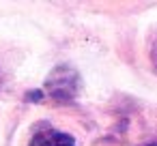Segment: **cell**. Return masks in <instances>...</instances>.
Here are the masks:
<instances>
[{"mask_svg":"<svg viewBox=\"0 0 157 146\" xmlns=\"http://www.w3.org/2000/svg\"><path fill=\"white\" fill-rule=\"evenodd\" d=\"M45 90L54 101H73L80 92V75L69 65H58L45 80Z\"/></svg>","mask_w":157,"mask_h":146,"instance_id":"1","label":"cell"},{"mask_svg":"<svg viewBox=\"0 0 157 146\" xmlns=\"http://www.w3.org/2000/svg\"><path fill=\"white\" fill-rule=\"evenodd\" d=\"M28 146H78V144H75L73 135L48 127V129L35 131V135L30 137V144Z\"/></svg>","mask_w":157,"mask_h":146,"instance_id":"2","label":"cell"},{"mask_svg":"<svg viewBox=\"0 0 157 146\" xmlns=\"http://www.w3.org/2000/svg\"><path fill=\"white\" fill-rule=\"evenodd\" d=\"M151 62H153V67L157 69V39H155L153 45H151Z\"/></svg>","mask_w":157,"mask_h":146,"instance_id":"3","label":"cell"},{"mask_svg":"<svg viewBox=\"0 0 157 146\" xmlns=\"http://www.w3.org/2000/svg\"><path fill=\"white\" fill-rule=\"evenodd\" d=\"M146 146H157V142H155V144H146Z\"/></svg>","mask_w":157,"mask_h":146,"instance_id":"4","label":"cell"}]
</instances>
